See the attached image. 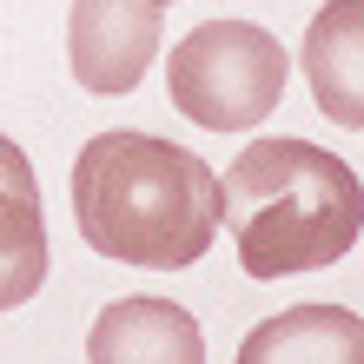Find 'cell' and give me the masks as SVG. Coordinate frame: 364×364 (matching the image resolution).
<instances>
[{"mask_svg":"<svg viewBox=\"0 0 364 364\" xmlns=\"http://www.w3.org/2000/svg\"><path fill=\"white\" fill-rule=\"evenodd\" d=\"M239 364H364V318L345 305H291L245 331Z\"/></svg>","mask_w":364,"mask_h":364,"instance_id":"cell-8","label":"cell"},{"mask_svg":"<svg viewBox=\"0 0 364 364\" xmlns=\"http://www.w3.org/2000/svg\"><path fill=\"white\" fill-rule=\"evenodd\" d=\"M166 7L159 0H73L67 14V60L87 93H133L159 60Z\"/></svg>","mask_w":364,"mask_h":364,"instance_id":"cell-4","label":"cell"},{"mask_svg":"<svg viewBox=\"0 0 364 364\" xmlns=\"http://www.w3.org/2000/svg\"><path fill=\"white\" fill-rule=\"evenodd\" d=\"M159 7H173V0H159Z\"/></svg>","mask_w":364,"mask_h":364,"instance_id":"cell-9","label":"cell"},{"mask_svg":"<svg viewBox=\"0 0 364 364\" xmlns=\"http://www.w3.org/2000/svg\"><path fill=\"white\" fill-rule=\"evenodd\" d=\"M47 285V219L27 153L0 133V311L27 305Z\"/></svg>","mask_w":364,"mask_h":364,"instance_id":"cell-6","label":"cell"},{"mask_svg":"<svg viewBox=\"0 0 364 364\" xmlns=\"http://www.w3.org/2000/svg\"><path fill=\"white\" fill-rule=\"evenodd\" d=\"M219 219L245 278L325 272L364 232V186L338 153L311 139H259L225 166Z\"/></svg>","mask_w":364,"mask_h":364,"instance_id":"cell-2","label":"cell"},{"mask_svg":"<svg viewBox=\"0 0 364 364\" xmlns=\"http://www.w3.org/2000/svg\"><path fill=\"white\" fill-rule=\"evenodd\" d=\"M73 225L100 259L186 272L219 239V173L153 133H100L73 159Z\"/></svg>","mask_w":364,"mask_h":364,"instance_id":"cell-1","label":"cell"},{"mask_svg":"<svg viewBox=\"0 0 364 364\" xmlns=\"http://www.w3.org/2000/svg\"><path fill=\"white\" fill-rule=\"evenodd\" d=\"M305 87L318 113L338 126H364V0H331L305 27Z\"/></svg>","mask_w":364,"mask_h":364,"instance_id":"cell-7","label":"cell"},{"mask_svg":"<svg viewBox=\"0 0 364 364\" xmlns=\"http://www.w3.org/2000/svg\"><path fill=\"white\" fill-rule=\"evenodd\" d=\"M87 364H205V338L173 298H119L87 331Z\"/></svg>","mask_w":364,"mask_h":364,"instance_id":"cell-5","label":"cell"},{"mask_svg":"<svg viewBox=\"0 0 364 364\" xmlns=\"http://www.w3.org/2000/svg\"><path fill=\"white\" fill-rule=\"evenodd\" d=\"M291 60L259 20H205L166 60V93L205 133H245L285 100Z\"/></svg>","mask_w":364,"mask_h":364,"instance_id":"cell-3","label":"cell"}]
</instances>
